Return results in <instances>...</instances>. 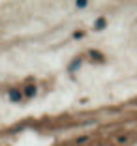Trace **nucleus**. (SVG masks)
<instances>
[{"label": "nucleus", "mask_w": 137, "mask_h": 146, "mask_svg": "<svg viewBox=\"0 0 137 146\" xmlns=\"http://www.w3.org/2000/svg\"><path fill=\"white\" fill-rule=\"evenodd\" d=\"M25 94H26V96H34V94H36V88H34V86H28V88L25 90Z\"/></svg>", "instance_id": "2"}, {"label": "nucleus", "mask_w": 137, "mask_h": 146, "mask_svg": "<svg viewBox=\"0 0 137 146\" xmlns=\"http://www.w3.org/2000/svg\"><path fill=\"white\" fill-rule=\"evenodd\" d=\"M9 98H11L13 101H19V98H21V96H19L17 90H11V92H9Z\"/></svg>", "instance_id": "1"}, {"label": "nucleus", "mask_w": 137, "mask_h": 146, "mask_svg": "<svg viewBox=\"0 0 137 146\" xmlns=\"http://www.w3.org/2000/svg\"><path fill=\"white\" fill-rule=\"evenodd\" d=\"M103 25H105V21H103V19H100V21L96 23V28H103Z\"/></svg>", "instance_id": "3"}]
</instances>
